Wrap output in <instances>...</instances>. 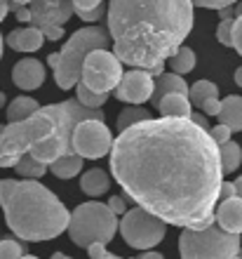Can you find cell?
Returning a JSON list of instances; mask_svg holds the SVG:
<instances>
[{"label": "cell", "instance_id": "1", "mask_svg": "<svg viewBox=\"0 0 242 259\" xmlns=\"http://www.w3.org/2000/svg\"><path fill=\"white\" fill-rule=\"evenodd\" d=\"M111 175L136 205L172 226L214 214L223 182L219 144L190 118H146L113 139Z\"/></svg>", "mask_w": 242, "mask_h": 259}, {"label": "cell", "instance_id": "2", "mask_svg": "<svg viewBox=\"0 0 242 259\" xmlns=\"http://www.w3.org/2000/svg\"><path fill=\"white\" fill-rule=\"evenodd\" d=\"M193 0H111L106 14L115 55L158 78L193 31Z\"/></svg>", "mask_w": 242, "mask_h": 259}, {"label": "cell", "instance_id": "3", "mask_svg": "<svg viewBox=\"0 0 242 259\" xmlns=\"http://www.w3.org/2000/svg\"><path fill=\"white\" fill-rule=\"evenodd\" d=\"M0 207L17 238L42 243L68 229L71 212L59 198L35 179H0Z\"/></svg>", "mask_w": 242, "mask_h": 259}, {"label": "cell", "instance_id": "4", "mask_svg": "<svg viewBox=\"0 0 242 259\" xmlns=\"http://www.w3.org/2000/svg\"><path fill=\"white\" fill-rule=\"evenodd\" d=\"M118 214H115L108 203L99 200H87V203L78 205L71 212L68 219V238L75 247H85L87 250L92 243H111L118 231Z\"/></svg>", "mask_w": 242, "mask_h": 259}, {"label": "cell", "instance_id": "5", "mask_svg": "<svg viewBox=\"0 0 242 259\" xmlns=\"http://www.w3.org/2000/svg\"><path fill=\"white\" fill-rule=\"evenodd\" d=\"M111 42V33L101 26H85L78 28L68 42L61 48L59 62L52 68L54 80L59 85V90H71L75 88V82L82 78V64L87 59V55L92 50L108 48Z\"/></svg>", "mask_w": 242, "mask_h": 259}, {"label": "cell", "instance_id": "6", "mask_svg": "<svg viewBox=\"0 0 242 259\" xmlns=\"http://www.w3.org/2000/svg\"><path fill=\"white\" fill-rule=\"evenodd\" d=\"M54 118L38 109L33 116L24 118V120H14L7 123L0 132V167H14L26 151H31L35 142L45 139L52 135Z\"/></svg>", "mask_w": 242, "mask_h": 259}, {"label": "cell", "instance_id": "7", "mask_svg": "<svg viewBox=\"0 0 242 259\" xmlns=\"http://www.w3.org/2000/svg\"><path fill=\"white\" fill-rule=\"evenodd\" d=\"M179 252L181 257H237L240 252V233L226 231L219 222L207 229H188L183 226L179 236Z\"/></svg>", "mask_w": 242, "mask_h": 259}, {"label": "cell", "instance_id": "8", "mask_svg": "<svg viewBox=\"0 0 242 259\" xmlns=\"http://www.w3.org/2000/svg\"><path fill=\"white\" fill-rule=\"evenodd\" d=\"M118 231L132 250H151L165 240L167 222L146 210L143 205H136L134 210H127L122 214Z\"/></svg>", "mask_w": 242, "mask_h": 259}, {"label": "cell", "instance_id": "9", "mask_svg": "<svg viewBox=\"0 0 242 259\" xmlns=\"http://www.w3.org/2000/svg\"><path fill=\"white\" fill-rule=\"evenodd\" d=\"M122 59L108 48L92 50L82 64V78L80 80L92 88L94 92H113L122 78Z\"/></svg>", "mask_w": 242, "mask_h": 259}, {"label": "cell", "instance_id": "10", "mask_svg": "<svg viewBox=\"0 0 242 259\" xmlns=\"http://www.w3.org/2000/svg\"><path fill=\"white\" fill-rule=\"evenodd\" d=\"M113 146V135L106 127V120L101 118H85L75 125L73 130V151L80 153L82 158L96 160L111 153Z\"/></svg>", "mask_w": 242, "mask_h": 259}, {"label": "cell", "instance_id": "11", "mask_svg": "<svg viewBox=\"0 0 242 259\" xmlns=\"http://www.w3.org/2000/svg\"><path fill=\"white\" fill-rule=\"evenodd\" d=\"M155 90L153 75L148 73L146 68L134 66L132 71L122 73L118 88H115V97L125 104H143L151 102V95Z\"/></svg>", "mask_w": 242, "mask_h": 259}, {"label": "cell", "instance_id": "12", "mask_svg": "<svg viewBox=\"0 0 242 259\" xmlns=\"http://www.w3.org/2000/svg\"><path fill=\"white\" fill-rule=\"evenodd\" d=\"M31 24L50 26V24H66L75 12L73 0H31Z\"/></svg>", "mask_w": 242, "mask_h": 259}, {"label": "cell", "instance_id": "13", "mask_svg": "<svg viewBox=\"0 0 242 259\" xmlns=\"http://www.w3.org/2000/svg\"><path fill=\"white\" fill-rule=\"evenodd\" d=\"M45 78H47V71H45L42 62H38L33 57L21 59V62H17L12 68V82L19 90H26V92L38 90L42 82H45Z\"/></svg>", "mask_w": 242, "mask_h": 259}, {"label": "cell", "instance_id": "14", "mask_svg": "<svg viewBox=\"0 0 242 259\" xmlns=\"http://www.w3.org/2000/svg\"><path fill=\"white\" fill-rule=\"evenodd\" d=\"M45 40H47V38L42 33V28L35 26V24H28V26H24V28H14L12 33L5 38V45L17 50V52H35V50L42 48Z\"/></svg>", "mask_w": 242, "mask_h": 259}, {"label": "cell", "instance_id": "15", "mask_svg": "<svg viewBox=\"0 0 242 259\" xmlns=\"http://www.w3.org/2000/svg\"><path fill=\"white\" fill-rule=\"evenodd\" d=\"M214 214L219 226H223L226 231L242 233V196H230L219 200Z\"/></svg>", "mask_w": 242, "mask_h": 259}, {"label": "cell", "instance_id": "16", "mask_svg": "<svg viewBox=\"0 0 242 259\" xmlns=\"http://www.w3.org/2000/svg\"><path fill=\"white\" fill-rule=\"evenodd\" d=\"M172 92H181V95H188L190 92V85L183 80L181 73H160L155 78V90L153 95H151V104H153L155 109H158V104L165 95H172Z\"/></svg>", "mask_w": 242, "mask_h": 259}, {"label": "cell", "instance_id": "17", "mask_svg": "<svg viewBox=\"0 0 242 259\" xmlns=\"http://www.w3.org/2000/svg\"><path fill=\"white\" fill-rule=\"evenodd\" d=\"M160 116H169V118H190L193 109H190V97L181 95V92H172L165 95L158 104Z\"/></svg>", "mask_w": 242, "mask_h": 259}, {"label": "cell", "instance_id": "18", "mask_svg": "<svg viewBox=\"0 0 242 259\" xmlns=\"http://www.w3.org/2000/svg\"><path fill=\"white\" fill-rule=\"evenodd\" d=\"M219 123L228 125L233 132L242 130V97L228 95L226 99H221V111H219Z\"/></svg>", "mask_w": 242, "mask_h": 259}, {"label": "cell", "instance_id": "19", "mask_svg": "<svg viewBox=\"0 0 242 259\" xmlns=\"http://www.w3.org/2000/svg\"><path fill=\"white\" fill-rule=\"evenodd\" d=\"M82 160L85 158L80 153H64V156H59L57 160L50 163V172L59 179H73L82 170Z\"/></svg>", "mask_w": 242, "mask_h": 259}, {"label": "cell", "instance_id": "20", "mask_svg": "<svg viewBox=\"0 0 242 259\" xmlns=\"http://www.w3.org/2000/svg\"><path fill=\"white\" fill-rule=\"evenodd\" d=\"M80 189H82V193H87V196L99 198L111 189V177H108L104 170H99V167L87 170L80 179Z\"/></svg>", "mask_w": 242, "mask_h": 259}, {"label": "cell", "instance_id": "21", "mask_svg": "<svg viewBox=\"0 0 242 259\" xmlns=\"http://www.w3.org/2000/svg\"><path fill=\"white\" fill-rule=\"evenodd\" d=\"M47 167L50 165L42 163V160H38L31 151H26V153L17 160V165H14L17 175H19V177H28V179H40L42 175L47 172Z\"/></svg>", "mask_w": 242, "mask_h": 259}, {"label": "cell", "instance_id": "22", "mask_svg": "<svg viewBox=\"0 0 242 259\" xmlns=\"http://www.w3.org/2000/svg\"><path fill=\"white\" fill-rule=\"evenodd\" d=\"M40 109V104L35 102L33 97H17V99H12L10 102V106H7V123H14V120H24V118L33 116L35 111Z\"/></svg>", "mask_w": 242, "mask_h": 259}, {"label": "cell", "instance_id": "23", "mask_svg": "<svg viewBox=\"0 0 242 259\" xmlns=\"http://www.w3.org/2000/svg\"><path fill=\"white\" fill-rule=\"evenodd\" d=\"M219 153H221V165H223V172L228 175V172H235L237 167L242 165V149L240 144L235 142H223L219 144Z\"/></svg>", "mask_w": 242, "mask_h": 259}, {"label": "cell", "instance_id": "24", "mask_svg": "<svg viewBox=\"0 0 242 259\" xmlns=\"http://www.w3.org/2000/svg\"><path fill=\"white\" fill-rule=\"evenodd\" d=\"M195 62H198V59H195V52L190 48H179L174 52V55L169 57V68H172V71H174V73H181V75H186V73H190V71H193L195 68Z\"/></svg>", "mask_w": 242, "mask_h": 259}, {"label": "cell", "instance_id": "25", "mask_svg": "<svg viewBox=\"0 0 242 259\" xmlns=\"http://www.w3.org/2000/svg\"><path fill=\"white\" fill-rule=\"evenodd\" d=\"M75 92H78V99H80L85 106H89V109H101V106L108 102V92H94V90L87 88L82 80L75 82Z\"/></svg>", "mask_w": 242, "mask_h": 259}, {"label": "cell", "instance_id": "26", "mask_svg": "<svg viewBox=\"0 0 242 259\" xmlns=\"http://www.w3.org/2000/svg\"><path fill=\"white\" fill-rule=\"evenodd\" d=\"M146 118H151V113L143 106H139V104H132L127 109H122V113L118 116V132L127 130L129 125H134V123H141Z\"/></svg>", "mask_w": 242, "mask_h": 259}, {"label": "cell", "instance_id": "27", "mask_svg": "<svg viewBox=\"0 0 242 259\" xmlns=\"http://www.w3.org/2000/svg\"><path fill=\"white\" fill-rule=\"evenodd\" d=\"M188 97H190V104H193V106H200L209 97H219V88H216L212 80H198L190 85Z\"/></svg>", "mask_w": 242, "mask_h": 259}, {"label": "cell", "instance_id": "28", "mask_svg": "<svg viewBox=\"0 0 242 259\" xmlns=\"http://www.w3.org/2000/svg\"><path fill=\"white\" fill-rule=\"evenodd\" d=\"M26 254H28L26 240H17V238L0 240V259L3 257H26Z\"/></svg>", "mask_w": 242, "mask_h": 259}, {"label": "cell", "instance_id": "29", "mask_svg": "<svg viewBox=\"0 0 242 259\" xmlns=\"http://www.w3.org/2000/svg\"><path fill=\"white\" fill-rule=\"evenodd\" d=\"M233 21H235V17L233 19H221L219 26H216V40L226 45V48H233Z\"/></svg>", "mask_w": 242, "mask_h": 259}, {"label": "cell", "instance_id": "30", "mask_svg": "<svg viewBox=\"0 0 242 259\" xmlns=\"http://www.w3.org/2000/svg\"><path fill=\"white\" fill-rule=\"evenodd\" d=\"M209 135L214 137V142H216V144H223V142H228V139H230V135H233V130H230L228 125L219 123V125H214V127L209 130Z\"/></svg>", "mask_w": 242, "mask_h": 259}, {"label": "cell", "instance_id": "31", "mask_svg": "<svg viewBox=\"0 0 242 259\" xmlns=\"http://www.w3.org/2000/svg\"><path fill=\"white\" fill-rule=\"evenodd\" d=\"M202 113H207V116H219V111H221V99L219 97H209L205 102L200 104Z\"/></svg>", "mask_w": 242, "mask_h": 259}, {"label": "cell", "instance_id": "32", "mask_svg": "<svg viewBox=\"0 0 242 259\" xmlns=\"http://www.w3.org/2000/svg\"><path fill=\"white\" fill-rule=\"evenodd\" d=\"M233 48L242 57V14H237L235 21H233Z\"/></svg>", "mask_w": 242, "mask_h": 259}, {"label": "cell", "instance_id": "33", "mask_svg": "<svg viewBox=\"0 0 242 259\" xmlns=\"http://www.w3.org/2000/svg\"><path fill=\"white\" fill-rule=\"evenodd\" d=\"M87 254H89V257H94V259H111V257H115L113 252H108V250H106V243H92V245L87 247Z\"/></svg>", "mask_w": 242, "mask_h": 259}, {"label": "cell", "instance_id": "34", "mask_svg": "<svg viewBox=\"0 0 242 259\" xmlns=\"http://www.w3.org/2000/svg\"><path fill=\"white\" fill-rule=\"evenodd\" d=\"M198 7H207V10H221L226 5H235L237 0H193Z\"/></svg>", "mask_w": 242, "mask_h": 259}, {"label": "cell", "instance_id": "35", "mask_svg": "<svg viewBox=\"0 0 242 259\" xmlns=\"http://www.w3.org/2000/svg\"><path fill=\"white\" fill-rule=\"evenodd\" d=\"M42 33L47 40H61L64 38V26L61 24H50V26H42Z\"/></svg>", "mask_w": 242, "mask_h": 259}, {"label": "cell", "instance_id": "36", "mask_svg": "<svg viewBox=\"0 0 242 259\" xmlns=\"http://www.w3.org/2000/svg\"><path fill=\"white\" fill-rule=\"evenodd\" d=\"M75 12H78V17H80V19H85V21H89V24H92V21H99V17L101 14H104V7H92V10H75Z\"/></svg>", "mask_w": 242, "mask_h": 259}, {"label": "cell", "instance_id": "37", "mask_svg": "<svg viewBox=\"0 0 242 259\" xmlns=\"http://www.w3.org/2000/svg\"><path fill=\"white\" fill-rule=\"evenodd\" d=\"M108 207H111L115 214H125V212H127V203H125V198L122 196H111L108 198Z\"/></svg>", "mask_w": 242, "mask_h": 259}, {"label": "cell", "instance_id": "38", "mask_svg": "<svg viewBox=\"0 0 242 259\" xmlns=\"http://www.w3.org/2000/svg\"><path fill=\"white\" fill-rule=\"evenodd\" d=\"M230 196H237V186H235V182H221L219 200H223V198H230Z\"/></svg>", "mask_w": 242, "mask_h": 259}, {"label": "cell", "instance_id": "39", "mask_svg": "<svg viewBox=\"0 0 242 259\" xmlns=\"http://www.w3.org/2000/svg\"><path fill=\"white\" fill-rule=\"evenodd\" d=\"M75 10H92V7H99L101 0H73Z\"/></svg>", "mask_w": 242, "mask_h": 259}, {"label": "cell", "instance_id": "40", "mask_svg": "<svg viewBox=\"0 0 242 259\" xmlns=\"http://www.w3.org/2000/svg\"><path fill=\"white\" fill-rule=\"evenodd\" d=\"M14 17H17V21H28V24H31V7L19 5V10L14 12Z\"/></svg>", "mask_w": 242, "mask_h": 259}, {"label": "cell", "instance_id": "41", "mask_svg": "<svg viewBox=\"0 0 242 259\" xmlns=\"http://www.w3.org/2000/svg\"><path fill=\"white\" fill-rule=\"evenodd\" d=\"M219 17H221V19H233V17H235V5L221 7V10H219Z\"/></svg>", "mask_w": 242, "mask_h": 259}, {"label": "cell", "instance_id": "42", "mask_svg": "<svg viewBox=\"0 0 242 259\" xmlns=\"http://www.w3.org/2000/svg\"><path fill=\"white\" fill-rule=\"evenodd\" d=\"M190 120H195V123L200 125V127L209 130V125H207V113H190Z\"/></svg>", "mask_w": 242, "mask_h": 259}, {"label": "cell", "instance_id": "43", "mask_svg": "<svg viewBox=\"0 0 242 259\" xmlns=\"http://www.w3.org/2000/svg\"><path fill=\"white\" fill-rule=\"evenodd\" d=\"M139 257H141V259H160L162 254L158 252V250H153V247H151V250H141V254H139Z\"/></svg>", "mask_w": 242, "mask_h": 259}, {"label": "cell", "instance_id": "44", "mask_svg": "<svg viewBox=\"0 0 242 259\" xmlns=\"http://www.w3.org/2000/svg\"><path fill=\"white\" fill-rule=\"evenodd\" d=\"M10 10H12V7H10V0H0V21H5Z\"/></svg>", "mask_w": 242, "mask_h": 259}, {"label": "cell", "instance_id": "45", "mask_svg": "<svg viewBox=\"0 0 242 259\" xmlns=\"http://www.w3.org/2000/svg\"><path fill=\"white\" fill-rule=\"evenodd\" d=\"M31 0H10V7H12V12H17L19 10V5H28Z\"/></svg>", "mask_w": 242, "mask_h": 259}, {"label": "cell", "instance_id": "46", "mask_svg": "<svg viewBox=\"0 0 242 259\" xmlns=\"http://www.w3.org/2000/svg\"><path fill=\"white\" fill-rule=\"evenodd\" d=\"M57 62H59V52H54V55H50L47 57V64H50V66H57Z\"/></svg>", "mask_w": 242, "mask_h": 259}, {"label": "cell", "instance_id": "47", "mask_svg": "<svg viewBox=\"0 0 242 259\" xmlns=\"http://www.w3.org/2000/svg\"><path fill=\"white\" fill-rule=\"evenodd\" d=\"M235 82H237V88H242V66L235 68Z\"/></svg>", "mask_w": 242, "mask_h": 259}, {"label": "cell", "instance_id": "48", "mask_svg": "<svg viewBox=\"0 0 242 259\" xmlns=\"http://www.w3.org/2000/svg\"><path fill=\"white\" fill-rule=\"evenodd\" d=\"M235 186H237V196H242V175H240V177H237Z\"/></svg>", "mask_w": 242, "mask_h": 259}, {"label": "cell", "instance_id": "49", "mask_svg": "<svg viewBox=\"0 0 242 259\" xmlns=\"http://www.w3.org/2000/svg\"><path fill=\"white\" fill-rule=\"evenodd\" d=\"M7 104V97H5V92H0V109Z\"/></svg>", "mask_w": 242, "mask_h": 259}, {"label": "cell", "instance_id": "50", "mask_svg": "<svg viewBox=\"0 0 242 259\" xmlns=\"http://www.w3.org/2000/svg\"><path fill=\"white\" fill-rule=\"evenodd\" d=\"M3 48H5V40H3V33H0V59H3Z\"/></svg>", "mask_w": 242, "mask_h": 259}, {"label": "cell", "instance_id": "51", "mask_svg": "<svg viewBox=\"0 0 242 259\" xmlns=\"http://www.w3.org/2000/svg\"><path fill=\"white\" fill-rule=\"evenodd\" d=\"M237 257H242V245H240V252H237Z\"/></svg>", "mask_w": 242, "mask_h": 259}, {"label": "cell", "instance_id": "52", "mask_svg": "<svg viewBox=\"0 0 242 259\" xmlns=\"http://www.w3.org/2000/svg\"><path fill=\"white\" fill-rule=\"evenodd\" d=\"M3 127H5V125H3V123H0V132H3Z\"/></svg>", "mask_w": 242, "mask_h": 259}]
</instances>
